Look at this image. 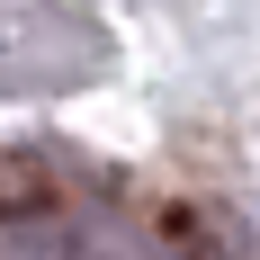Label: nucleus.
Masks as SVG:
<instances>
[{
    "label": "nucleus",
    "instance_id": "1",
    "mask_svg": "<svg viewBox=\"0 0 260 260\" xmlns=\"http://www.w3.org/2000/svg\"><path fill=\"white\" fill-rule=\"evenodd\" d=\"M108 72V27L81 0H0V99H63Z\"/></svg>",
    "mask_w": 260,
    "mask_h": 260
}]
</instances>
